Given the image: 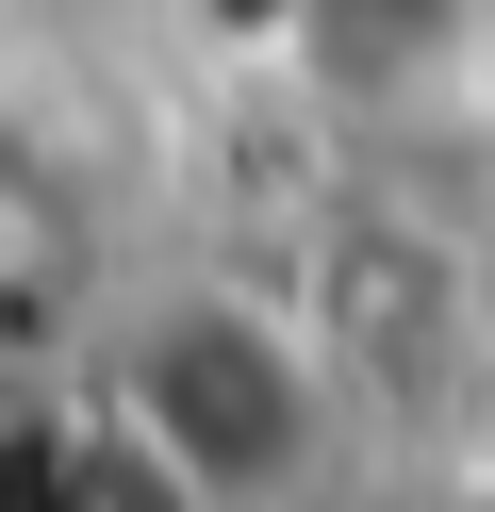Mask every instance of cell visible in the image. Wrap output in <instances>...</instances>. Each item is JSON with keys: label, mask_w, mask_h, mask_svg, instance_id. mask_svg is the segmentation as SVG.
Instances as JSON below:
<instances>
[{"label": "cell", "mask_w": 495, "mask_h": 512, "mask_svg": "<svg viewBox=\"0 0 495 512\" xmlns=\"http://www.w3.org/2000/svg\"><path fill=\"white\" fill-rule=\"evenodd\" d=\"M99 413L132 430V463L182 512H281V496H314L330 430H347V364H330L281 298L198 281V298H165L149 331L116 347Z\"/></svg>", "instance_id": "6da1fadb"}, {"label": "cell", "mask_w": 495, "mask_h": 512, "mask_svg": "<svg viewBox=\"0 0 495 512\" xmlns=\"http://www.w3.org/2000/svg\"><path fill=\"white\" fill-rule=\"evenodd\" d=\"M0 512H182L99 397H0Z\"/></svg>", "instance_id": "7a4b0ae2"}]
</instances>
